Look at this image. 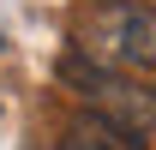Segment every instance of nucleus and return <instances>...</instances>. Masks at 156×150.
<instances>
[{"instance_id":"nucleus-1","label":"nucleus","mask_w":156,"mask_h":150,"mask_svg":"<svg viewBox=\"0 0 156 150\" xmlns=\"http://www.w3.org/2000/svg\"><path fill=\"white\" fill-rule=\"evenodd\" d=\"M72 54L126 78L156 72V6L150 0H90L72 18Z\"/></svg>"},{"instance_id":"nucleus-2","label":"nucleus","mask_w":156,"mask_h":150,"mask_svg":"<svg viewBox=\"0 0 156 150\" xmlns=\"http://www.w3.org/2000/svg\"><path fill=\"white\" fill-rule=\"evenodd\" d=\"M54 78L66 90L78 96V108L102 114V120H114L120 132H132V138H150L156 132V84H138L126 72H108V66H90L84 54H60Z\"/></svg>"},{"instance_id":"nucleus-3","label":"nucleus","mask_w":156,"mask_h":150,"mask_svg":"<svg viewBox=\"0 0 156 150\" xmlns=\"http://www.w3.org/2000/svg\"><path fill=\"white\" fill-rule=\"evenodd\" d=\"M54 150H144V138H132V132H120L114 120H102V114L78 108L66 126H60V144Z\"/></svg>"}]
</instances>
